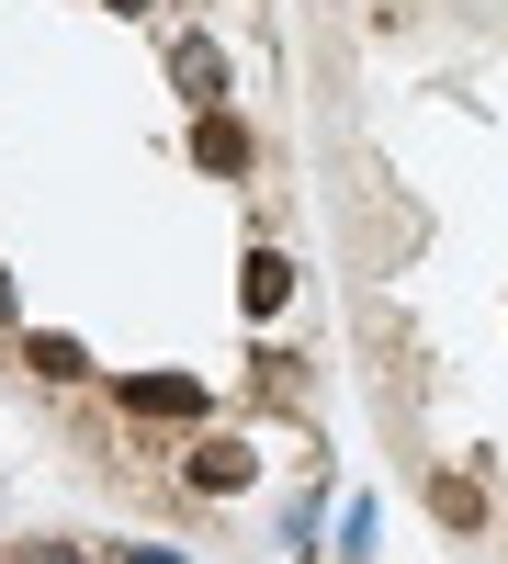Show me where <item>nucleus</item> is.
<instances>
[{"label": "nucleus", "instance_id": "3", "mask_svg": "<svg viewBox=\"0 0 508 564\" xmlns=\"http://www.w3.org/2000/svg\"><path fill=\"white\" fill-rule=\"evenodd\" d=\"M181 486L238 497V486H249V452H238V441H193V452H181Z\"/></svg>", "mask_w": 508, "mask_h": 564}, {"label": "nucleus", "instance_id": "9", "mask_svg": "<svg viewBox=\"0 0 508 564\" xmlns=\"http://www.w3.org/2000/svg\"><path fill=\"white\" fill-rule=\"evenodd\" d=\"M0 327H12V282H0Z\"/></svg>", "mask_w": 508, "mask_h": 564}, {"label": "nucleus", "instance_id": "7", "mask_svg": "<svg viewBox=\"0 0 508 564\" xmlns=\"http://www.w3.org/2000/svg\"><path fill=\"white\" fill-rule=\"evenodd\" d=\"M23 361L45 372V384H79V372H90V361H79V339H57V327H34V339H23Z\"/></svg>", "mask_w": 508, "mask_h": 564}, {"label": "nucleus", "instance_id": "5", "mask_svg": "<svg viewBox=\"0 0 508 564\" xmlns=\"http://www.w3.org/2000/svg\"><path fill=\"white\" fill-rule=\"evenodd\" d=\"M283 294H294V260H283V249H249V271H238V305H249V316H283Z\"/></svg>", "mask_w": 508, "mask_h": 564}, {"label": "nucleus", "instance_id": "8", "mask_svg": "<svg viewBox=\"0 0 508 564\" xmlns=\"http://www.w3.org/2000/svg\"><path fill=\"white\" fill-rule=\"evenodd\" d=\"M23 564H79V553H68V542H45V553H23Z\"/></svg>", "mask_w": 508, "mask_h": 564}, {"label": "nucleus", "instance_id": "4", "mask_svg": "<svg viewBox=\"0 0 508 564\" xmlns=\"http://www.w3.org/2000/svg\"><path fill=\"white\" fill-rule=\"evenodd\" d=\"M170 79L193 90V113H215V102H226V57H215L204 34H181V45H170Z\"/></svg>", "mask_w": 508, "mask_h": 564}, {"label": "nucleus", "instance_id": "10", "mask_svg": "<svg viewBox=\"0 0 508 564\" xmlns=\"http://www.w3.org/2000/svg\"><path fill=\"white\" fill-rule=\"evenodd\" d=\"M114 12H148V0H114Z\"/></svg>", "mask_w": 508, "mask_h": 564}, {"label": "nucleus", "instance_id": "2", "mask_svg": "<svg viewBox=\"0 0 508 564\" xmlns=\"http://www.w3.org/2000/svg\"><path fill=\"white\" fill-rule=\"evenodd\" d=\"M193 159H204L215 181H238V170H249V124L226 113V102H215V113H193Z\"/></svg>", "mask_w": 508, "mask_h": 564}, {"label": "nucleus", "instance_id": "6", "mask_svg": "<svg viewBox=\"0 0 508 564\" xmlns=\"http://www.w3.org/2000/svg\"><path fill=\"white\" fill-rule=\"evenodd\" d=\"M430 520H441V531H486V486H475V475H441V486H430Z\"/></svg>", "mask_w": 508, "mask_h": 564}, {"label": "nucleus", "instance_id": "1", "mask_svg": "<svg viewBox=\"0 0 508 564\" xmlns=\"http://www.w3.org/2000/svg\"><path fill=\"white\" fill-rule=\"evenodd\" d=\"M125 417H204V384H193V372H125Z\"/></svg>", "mask_w": 508, "mask_h": 564}]
</instances>
